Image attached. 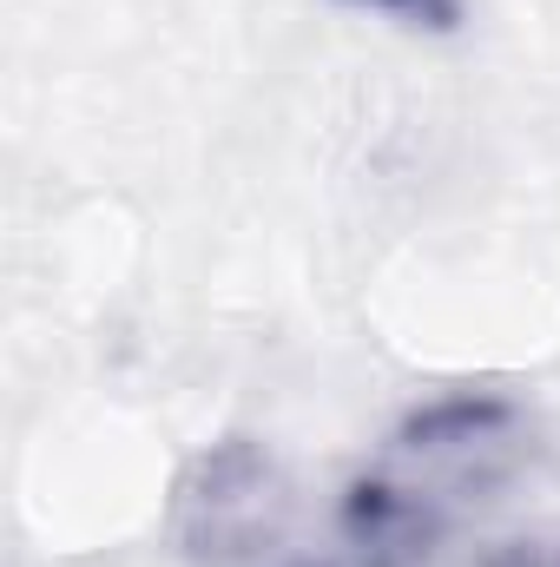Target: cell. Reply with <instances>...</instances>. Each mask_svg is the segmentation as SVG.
Masks as SVG:
<instances>
[{"label": "cell", "mask_w": 560, "mask_h": 567, "mask_svg": "<svg viewBox=\"0 0 560 567\" xmlns=\"http://www.w3.org/2000/svg\"><path fill=\"white\" fill-rule=\"evenodd\" d=\"M541 442L515 396L455 390L409 410L390 442L343 482L330 535L297 567H422L468 515L501 502Z\"/></svg>", "instance_id": "1"}, {"label": "cell", "mask_w": 560, "mask_h": 567, "mask_svg": "<svg viewBox=\"0 0 560 567\" xmlns=\"http://www.w3.org/2000/svg\"><path fill=\"white\" fill-rule=\"evenodd\" d=\"M172 542L198 567H290L317 555L297 535V502L258 442L205 449L172 495Z\"/></svg>", "instance_id": "2"}, {"label": "cell", "mask_w": 560, "mask_h": 567, "mask_svg": "<svg viewBox=\"0 0 560 567\" xmlns=\"http://www.w3.org/2000/svg\"><path fill=\"white\" fill-rule=\"evenodd\" d=\"M343 7H363V13H383V20H403L422 33H448L462 20V0H343Z\"/></svg>", "instance_id": "3"}, {"label": "cell", "mask_w": 560, "mask_h": 567, "mask_svg": "<svg viewBox=\"0 0 560 567\" xmlns=\"http://www.w3.org/2000/svg\"><path fill=\"white\" fill-rule=\"evenodd\" d=\"M481 567H560V542H508Z\"/></svg>", "instance_id": "4"}]
</instances>
